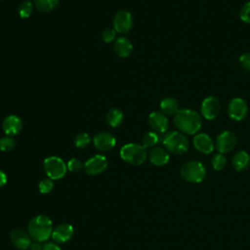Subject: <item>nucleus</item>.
<instances>
[{
  "label": "nucleus",
  "mask_w": 250,
  "mask_h": 250,
  "mask_svg": "<svg viewBox=\"0 0 250 250\" xmlns=\"http://www.w3.org/2000/svg\"><path fill=\"white\" fill-rule=\"evenodd\" d=\"M174 124L180 132L188 135H193L199 131L202 119L199 113L192 109H179L174 116Z\"/></svg>",
  "instance_id": "f257e3e1"
},
{
  "label": "nucleus",
  "mask_w": 250,
  "mask_h": 250,
  "mask_svg": "<svg viewBox=\"0 0 250 250\" xmlns=\"http://www.w3.org/2000/svg\"><path fill=\"white\" fill-rule=\"evenodd\" d=\"M53 231V224L49 217L38 215L33 217L27 226V232L31 239L38 242L47 241Z\"/></svg>",
  "instance_id": "f03ea898"
},
{
  "label": "nucleus",
  "mask_w": 250,
  "mask_h": 250,
  "mask_svg": "<svg viewBox=\"0 0 250 250\" xmlns=\"http://www.w3.org/2000/svg\"><path fill=\"white\" fill-rule=\"evenodd\" d=\"M120 157L128 164L141 165L147 157L146 147L143 145L126 144L120 149Z\"/></svg>",
  "instance_id": "7ed1b4c3"
},
{
  "label": "nucleus",
  "mask_w": 250,
  "mask_h": 250,
  "mask_svg": "<svg viewBox=\"0 0 250 250\" xmlns=\"http://www.w3.org/2000/svg\"><path fill=\"white\" fill-rule=\"evenodd\" d=\"M165 148L173 154H183L188 148V140L182 133L178 131H171L165 134L162 139Z\"/></svg>",
  "instance_id": "20e7f679"
},
{
  "label": "nucleus",
  "mask_w": 250,
  "mask_h": 250,
  "mask_svg": "<svg viewBox=\"0 0 250 250\" xmlns=\"http://www.w3.org/2000/svg\"><path fill=\"white\" fill-rule=\"evenodd\" d=\"M180 174L182 178L187 182L197 184L205 179L206 168L201 162L191 160L183 164L180 170Z\"/></svg>",
  "instance_id": "39448f33"
},
{
  "label": "nucleus",
  "mask_w": 250,
  "mask_h": 250,
  "mask_svg": "<svg viewBox=\"0 0 250 250\" xmlns=\"http://www.w3.org/2000/svg\"><path fill=\"white\" fill-rule=\"evenodd\" d=\"M43 167L46 175L51 180H60L64 177L66 173V164L58 156H49L45 158Z\"/></svg>",
  "instance_id": "423d86ee"
},
{
  "label": "nucleus",
  "mask_w": 250,
  "mask_h": 250,
  "mask_svg": "<svg viewBox=\"0 0 250 250\" xmlns=\"http://www.w3.org/2000/svg\"><path fill=\"white\" fill-rule=\"evenodd\" d=\"M134 24V19L130 12L128 11H119L115 14L113 18V28L116 33L125 34L129 32Z\"/></svg>",
  "instance_id": "0eeeda50"
},
{
  "label": "nucleus",
  "mask_w": 250,
  "mask_h": 250,
  "mask_svg": "<svg viewBox=\"0 0 250 250\" xmlns=\"http://www.w3.org/2000/svg\"><path fill=\"white\" fill-rule=\"evenodd\" d=\"M236 145V137L231 131H224L218 135L215 146L220 153H227L231 151Z\"/></svg>",
  "instance_id": "6e6552de"
},
{
  "label": "nucleus",
  "mask_w": 250,
  "mask_h": 250,
  "mask_svg": "<svg viewBox=\"0 0 250 250\" xmlns=\"http://www.w3.org/2000/svg\"><path fill=\"white\" fill-rule=\"evenodd\" d=\"M107 167V159L105 156L97 154L88 159L84 163V171L91 176L102 174Z\"/></svg>",
  "instance_id": "1a4fd4ad"
},
{
  "label": "nucleus",
  "mask_w": 250,
  "mask_h": 250,
  "mask_svg": "<svg viewBox=\"0 0 250 250\" xmlns=\"http://www.w3.org/2000/svg\"><path fill=\"white\" fill-rule=\"evenodd\" d=\"M221 103L216 97L213 96L205 98L201 104V113L207 120L215 119L219 115Z\"/></svg>",
  "instance_id": "9d476101"
},
{
  "label": "nucleus",
  "mask_w": 250,
  "mask_h": 250,
  "mask_svg": "<svg viewBox=\"0 0 250 250\" xmlns=\"http://www.w3.org/2000/svg\"><path fill=\"white\" fill-rule=\"evenodd\" d=\"M247 104L244 100L240 98L232 99L228 105V113L229 117L235 121L242 120L247 114Z\"/></svg>",
  "instance_id": "9b49d317"
},
{
  "label": "nucleus",
  "mask_w": 250,
  "mask_h": 250,
  "mask_svg": "<svg viewBox=\"0 0 250 250\" xmlns=\"http://www.w3.org/2000/svg\"><path fill=\"white\" fill-rule=\"evenodd\" d=\"M115 138L108 132H100L93 139L94 146L100 151H108L115 146Z\"/></svg>",
  "instance_id": "f8f14e48"
},
{
  "label": "nucleus",
  "mask_w": 250,
  "mask_h": 250,
  "mask_svg": "<svg viewBox=\"0 0 250 250\" xmlns=\"http://www.w3.org/2000/svg\"><path fill=\"white\" fill-rule=\"evenodd\" d=\"M10 239L12 244L19 250H25L31 244V237L28 232L21 229H14L10 232Z\"/></svg>",
  "instance_id": "ddd939ff"
},
{
  "label": "nucleus",
  "mask_w": 250,
  "mask_h": 250,
  "mask_svg": "<svg viewBox=\"0 0 250 250\" xmlns=\"http://www.w3.org/2000/svg\"><path fill=\"white\" fill-rule=\"evenodd\" d=\"M73 235V228L69 224H61L53 229L52 239L57 243H65L71 239Z\"/></svg>",
  "instance_id": "4468645a"
},
{
  "label": "nucleus",
  "mask_w": 250,
  "mask_h": 250,
  "mask_svg": "<svg viewBox=\"0 0 250 250\" xmlns=\"http://www.w3.org/2000/svg\"><path fill=\"white\" fill-rule=\"evenodd\" d=\"M2 129L7 136H16L22 129V123L21 118L17 115H8L2 122Z\"/></svg>",
  "instance_id": "2eb2a0df"
},
{
  "label": "nucleus",
  "mask_w": 250,
  "mask_h": 250,
  "mask_svg": "<svg viewBox=\"0 0 250 250\" xmlns=\"http://www.w3.org/2000/svg\"><path fill=\"white\" fill-rule=\"evenodd\" d=\"M194 147L201 153L209 154L214 150V143L211 137L205 133H200L194 136L193 138Z\"/></svg>",
  "instance_id": "dca6fc26"
},
{
  "label": "nucleus",
  "mask_w": 250,
  "mask_h": 250,
  "mask_svg": "<svg viewBox=\"0 0 250 250\" xmlns=\"http://www.w3.org/2000/svg\"><path fill=\"white\" fill-rule=\"evenodd\" d=\"M148 124L156 133H164L169 125L166 115L159 111H153L149 114Z\"/></svg>",
  "instance_id": "f3484780"
},
{
  "label": "nucleus",
  "mask_w": 250,
  "mask_h": 250,
  "mask_svg": "<svg viewBox=\"0 0 250 250\" xmlns=\"http://www.w3.org/2000/svg\"><path fill=\"white\" fill-rule=\"evenodd\" d=\"M114 53L120 58H127L133 52V45L131 41L126 37H119L113 44Z\"/></svg>",
  "instance_id": "a211bd4d"
},
{
  "label": "nucleus",
  "mask_w": 250,
  "mask_h": 250,
  "mask_svg": "<svg viewBox=\"0 0 250 250\" xmlns=\"http://www.w3.org/2000/svg\"><path fill=\"white\" fill-rule=\"evenodd\" d=\"M148 158L153 165L164 166L169 161V154L167 150L162 147H153L148 153Z\"/></svg>",
  "instance_id": "6ab92c4d"
},
{
  "label": "nucleus",
  "mask_w": 250,
  "mask_h": 250,
  "mask_svg": "<svg viewBox=\"0 0 250 250\" xmlns=\"http://www.w3.org/2000/svg\"><path fill=\"white\" fill-rule=\"evenodd\" d=\"M231 163L237 172L245 171L250 166V156L245 150H239L232 156Z\"/></svg>",
  "instance_id": "aec40b11"
},
{
  "label": "nucleus",
  "mask_w": 250,
  "mask_h": 250,
  "mask_svg": "<svg viewBox=\"0 0 250 250\" xmlns=\"http://www.w3.org/2000/svg\"><path fill=\"white\" fill-rule=\"evenodd\" d=\"M160 108L162 113H164L165 115L176 114L179 110V104L174 98L167 97L161 101Z\"/></svg>",
  "instance_id": "412c9836"
},
{
  "label": "nucleus",
  "mask_w": 250,
  "mask_h": 250,
  "mask_svg": "<svg viewBox=\"0 0 250 250\" xmlns=\"http://www.w3.org/2000/svg\"><path fill=\"white\" fill-rule=\"evenodd\" d=\"M105 120H106V123L112 127V128H115V127H118L122 121H123V113L121 110L117 109V108H111L106 116H105Z\"/></svg>",
  "instance_id": "4be33fe9"
},
{
  "label": "nucleus",
  "mask_w": 250,
  "mask_h": 250,
  "mask_svg": "<svg viewBox=\"0 0 250 250\" xmlns=\"http://www.w3.org/2000/svg\"><path fill=\"white\" fill-rule=\"evenodd\" d=\"M35 8L42 13H49L59 5V0H34Z\"/></svg>",
  "instance_id": "5701e85b"
},
{
  "label": "nucleus",
  "mask_w": 250,
  "mask_h": 250,
  "mask_svg": "<svg viewBox=\"0 0 250 250\" xmlns=\"http://www.w3.org/2000/svg\"><path fill=\"white\" fill-rule=\"evenodd\" d=\"M32 11H33V4L28 0L22 1L19 6V15L22 19L29 18L32 14Z\"/></svg>",
  "instance_id": "b1692460"
},
{
  "label": "nucleus",
  "mask_w": 250,
  "mask_h": 250,
  "mask_svg": "<svg viewBox=\"0 0 250 250\" xmlns=\"http://www.w3.org/2000/svg\"><path fill=\"white\" fill-rule=\"evenodd\" d=\"M159 142V137L156 132H147L142 140L143 146L145 147H152Z\"/></svg>",
  "instance_id": "393cba45"
},
{
  "label": "nucleus",
  "mask_w": 250,
  "mask_h": 250,
  "mask_svg": "<svg viewBox=\"0 0 250 250\" xmlns=\"http://www.w3.org/2000/svg\"><path fill=\"white\" fill-rule=\"evenodd\" d=\"M91 139L87 133H79L74 138V146L77 148H85L90 144Z\"/></svg>",
  "instance_id": "a878e982"
},
{
  "label": "nucleus",
  "mask_w": 250,
  "mask_h": 250,
  "mask_svg": "<svg viewBox=\"0 0 250 250\" xmlns=\"http://www.w3.org/2000/svg\"><path fill=\"white\" fill-rule=\"evenodd\" d=\"M211 163L215 170L220 171L225 168V166L227 164V158L223 153H217L212 157Z\"/></svg>",
  "instance_id": "bb28decb"
},
{
  "label": "nucleus",
  "mask_w": 250,
  "mask_h": 250,
  "mask_svg": "<svg viewBox=\"0 0 250 250\" xmlns=\"http://www.w3.org/2000/svg\"><path fill=\"white\" fill-rule=\"evenodd\" d=\"M16 146V141L11 136H6L0 139V150L10 151Z\"/></svg>",
  "instance_id": "cd10ccee"
},
{
  "label": "nucleus",
  "mask_w": 250,
  "mask_h": 250,
  "mask_svg": "<svg viewBox=\"0 0 250 250\" xmlns=\"http://www.w3.org/2000/svg\"><path fill=\"white\" fill-rule=\"evenodd\" d=\"M53 188H54V183H53V180H51L50 178L42 179L38 184V189L43 194L49 193L53 189Z\"/></svg>",
  "instance_id": "c85d7f7f"
},
{
  "label": "nucleus",
  "mask_w": 250,
  "mask_h": 250,
  "mask_svg": "<svg viewBox=\"0 0 250 250\" xmlns=\"http://www.w3.org/2000/svg\"><path fill=\"white\" fill-rule=\"evenodd\" d=\"M66 166H67V169L72 173H78L82 168H84V165L82 164V162L77 158H71L67 162Z\"/></svg>",
  "instance_id": "c756f323"
},
{
  "label": "nucleus",
  "mask_w": 250,
  "mask_h": 250,
  "mask_svg": "<svg viewBox=\"0 0 250 250\" xmlns=\"http://www.w3.org/2000/svg\"><path fill=\"white\" fill-rule=\"evenodd\" d=\"M240 20L246 23H250V1L245 3L239 13Z\"/></svg>",
  "instance_id": "7c9ffc66"
},
{
  "label": "nucleus",
  "mask_w": 250,
  "mask_h": 250,
  "mask_svg": "<svg viewBox=\"0 0 250 250\" xmlns=\"http://www.w3.org/2000/svg\"><path fill=\"white\" fill-rule=\"evenodd\" d=\"M115 35L116 31L114 30V28H106L102 34V39L104 43H111L114 40Z\"/></svg>",
  "instance_id": "2f4dec72"
},
{
  "label": "nucleus",
  "mask_w": 250,
  "mask_h": 250,
  "mask_svg": "<svg viewBox=\"0 0 250 250\" xmlns=\"http://www.w3.org/2000/svg\"><path fill=\"white\" fill-rule=\"evenodd\" d=\"M239 63L245 71L250 72V53L242 54L239 58Z\"/></svg>",
  "instance_id": "473e14b6"
},
{
  "label": "nucleus",
  "mask_w": 250,
  "mask_h": 250,
  "mask_svg": "<svg viewBox=\"0 0 250 250\" xmlns=\"http://www.w3.org/2000/svg\"><path fill=\"white\" fill-rule=\"evenodd\" d=\"M42 250H62L56 242H45L42 246Z\"/></svg>",
  "instance_id": "72a5a7b5"
},
{
  "label": "nucleus",
  "mask_w": 250,
  "mask_h": 250,
  "mask_svg": "<svg viewBox=\"0 0 250 250\" xmlns=\"http://www.w3.org/2000/svg\"><path fill=\"white\" fill-rule=\"evenodd\" d=\"M6 183H7V176L3 171L0 170V188L5 186Z\"/></svg>",
  "instance_id": "f704fd0d"
},
{
  "label": "nucleus",
  "mask_w": 250,
  "mask_h": 250,
  "mask_svg": "<svg viewBox=\"0 0 250 250\" xmlns=\"http://www.w3.org/2000/svg\"><path fill=\"white\" fill-rule=\"evenodd\" d=\"M29 247H30V250H42V245L38 241L31 242Z\"/></svg>",
  "instance_id": "c9c22d12"
}]
</instances>
